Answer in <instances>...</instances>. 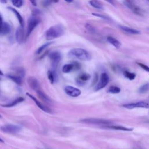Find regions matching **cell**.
<instances>
[{
    "label": "cell",
    "mask_w": 149,
    "mask_h": 149,
    "mask_svg": "<svg viewBox=\"0 0 149 149\" xmlns=\"http://www.w3.org/2000/svg\"><path fill=\"white\" fill-rule=\"evenodd\" d=\"M120 91V88L117 86H111L108 90V93H112V94H116L119 93Z\"/></svg>",
    "instance_id": "obj_25"
},
{
    "label": "cell",
    "mask_w": 149,
    "mask_h": 149,
    "mask_svg": "<svg viewBox=\"0 0 149 149\" xmlns=\"http://www.w3.org/2000/svg\"><path fill=\"white\" fill-rule=\"evenodd\" d=\"M77 65H76L75 63H68L63 65L62 68V71L63 73H69L71 71H72L74 69L76 68V67Z\"/></svg>",
    "instance_id": "obj_21"
},
{
    "label": "cell",
    "mask_w": 149,
    "mask_h": 149,
    "mask_svg": "<svg viewBox=\"0 0 149 149\" xmlns=\"http://www.w3.org/2000/svg\"><path fill=\"white\" fill-rule=\"evenodd\" d=\"M2 118V116L0 115V118Z\"/></svg>",
    "instance_id": "obj_38"
},
{
    "label": "cell",
    "mask_w": 149,
    "mask_h": 149,
    "mask_svg": "<svg viewBox=\"0 0 149 149\" xmlns=\"http://www.w3.org/2000/svg\"><path fill=\"white\" fill-rule=\"evenodd\" d=\"M109 80V76L106 73H102L100 75V80L95 87V90L98 91L104 88L108 83Z\"/></svg>",
    "instance_id": "obj_6"
},
{
    "label": "cell",
    "mask_w": 149,
    "mask_h": 149,
    "mask_svg": "<svg viewBox=\"0 0 149 149\" xmlns=\"http://www.w3.org/2000/svg\"><path fill=\"white\" fill-rule=\"evenodd\" d=\"M10 30H11V27L9 24V23L3 22L2 27L0 29V34L1 35L7 34L10 33Z\"/></svg>",
    "instance_id": "obj_16"
},
{
    "label": "cell",
    "mask_w": 149,
    "mask_h": 149,
    "mask_svg": "<svg viewBox=\"0 0 149 149\" xmlns=\"http://www.w3.org/2000/svg\"><path fill=\"white\" fill-rule=\"evenodd\" d=\"M49 57L54 66H56L61 60L62 55L59 51H52L49 54Z\"/></svg>",
    "instance_id": "obj_10"
},
{
    "label": "cell",
    "mask_w": 149,
    "mask_h": 149,
    "mask_svg": "<svg viewBox=\"0 0 149 149\" xmlns=\"http://www.w3.org/2000/svg\"><path fill=\"white\" fill-rule=\"evenodd\" d=\"M148 87H149V86H148V83H146V84H143V86H141L139 88L138 91H139V93H141V94L146 93V92L148 91Z\"/></svg>",
    "instance_id": "obj_28"
},
{
    "label": "cell",
    "mask_w": 149,
    "mask_h": 149,
    "mask_svg": "<svg viewBox=\"0 0 149 149\" xmlns=\"http://www.w3.org/2000/svg\"><path fill=\"white\" fill-rule=\"evenodd\" d=\"M40 21V19L35 16H33L29 18L28 20L27 30V33H26L27 37L30 36V34L33 31L34 28L38 25Z\"/></svg>",
    "instance_id": "obj_4"
},
{
    "label": "cell",
    "mask_w": 149,
    "mask_h": 149,
    "mask_svg": "<svg viewBox=\"0 0 149 149\" xmlns=\"http://www.w3.org/2000/svg\"><path fill=\"white\" fill-rule=\"evenodd\" d=\"M16 38L18 43L20 44L23 41L24 39V31L23 27H18L16 31Z\"/></svg>",
    "instance_id": "obj_13"
},
{
    "label": "cell",
    "mask_w": 149,
    "mask_h": 149,
    "mask_svg": "<svg viewBox=\"0 0 149 149\" xmlns=\"http://www.w3.org/2000/svg\"><path fill=\"white\" fill-rule=\"evenodd\" d=\"M6 76L13 81L16 84L20 85L22 84V77L18 76L17 74H8Z\"/></svg>",
    "instance_id": "obj_22"
},
{
    "label": "cell",
    "mask_w": 149,
    "mask_h": 149,
    "mask_svg": "<svg viewBox=\"0 0 149 149\" xmlns=\"http://www.w3.org/2000/svg\"><path fill=\"white\" fill-rule=\"evenodd\" d=\"M107 41L112 44L113 46H114L115 48H119L121 45V44L120 42V41L119 40H118L117 39H116L115 38L111 37V36H108L107 38Z\"/></svg>",
    "instance_id": "obj_18"
},
{
    "label": "cell",
    "mask_w": 149,
    "mask_h": 149,
    "mask_svg": "<svg viewBox=\"0 0 149 149\" xmlns=\"http://www.w3.org/2000/svg\"><path fill=\"white\" fill-rule=\"evenodd\" d=\"M3 142H4V141L2 139L0 138V143H3Z\"/></svg>",
    "instance_id": "obj_35"
},
{
    "label": "cell",
    "mask_w": 149,
    "mask_h": 149,
    "mask_svg": "<svg viewBox=\"0 0 149 149\" xmlns=\"http://www.w3.org/2000/svg\"><path fill=\"white\" fill-rule=\"evenodd\" d=\"M89 3H90V5L93 6L95 8H97L98 9H103V6L100 3V2L98 1H89Z\"/></svg>",
    "instance_id": "obj_24"
},
{
    "label": "cell",
    "mask_w": 149,
    "mask_h": 149,
    "mask_svg": "<svg viewBox=\"0 0 149 149\" xmlns=\"http://www.w3.org/2000/svg\"><path fill=\"white\" fill-rule=\"evenodd\" d=\"M138 64H139V66H141L144 70H146L147 72H148V71H149V69H148V66H147V65H145L142 64V63H139Z\"/></svg>",
    "instance_id": "obj_32"
},
{
    "label": "cell",
    "mask_w": 149,
    "mask_h": 149,
    "mask_svg": "<svg viewBox=\"0 0 149 149\" xmlns=\"http://www.w3.org/2000/svg\"><path fill=\"white\" fill-rule=\"evenodd\" d=\"M27 83L29 85V86L32 88L33 90H35L36 91L40 89V86L39 84V83L36 78L34 77H30L27 79Z\"/></svg>",
    "instance_id": "obj_12"
},
{
    "label": "cell",
    "mask_w": 149,
    "mask_h": 149,
    "mask_svg": "<svg viewBox=\"0 0 149 149\" xmlns=\"http://www.w3.org/2000/svg\"><path fill=\"white\" fill-rule=\"evenodd\" d=\"M12 3L15 6L17 7V8H20L23 5V2L22 1H20V0H12Z\"/></svg>",
    "instance_id": "obj_29"
},
{
    "label": "cell",
    "mask_w": 149,
    "mask_h": 149,
    "mask_svg": "<svg viewBox=\"0 0 149 149\" xmlns=\"http://www.w3.org/2000/svg\"><path fill=\"white\" fill-rule=\"evenodd\" d=\"M10 10H11L12 12H13V13L15 15V16H16L20 24V27H23V26H24V21H23V17H22L21 15L19 13V12L18 11H17L16 9H15L14 8H11V7H8V8Z\"/></svg>",
    "instance_id": "obj_17"
},
{
    "label": "cell",
    "mask_w": 149,
    "mask_h": 149,
    "mask_svg": "<svg viewBox=\"0 0 149 149\" xmlns=\"http://www.w3.org/2000/svg\"><path fill=\"white\" fill-rule=\"evenodd\" d=\"M27 95L29 96L31 100H33L35 104L38 106V107L39 108H40L41 110H42L43 111L47 112V113H52V110L51 109H49L48 107H47V106H45V105H44L43 104H42L41 102H40L36 98H35L34 96H33L32 95H31L30 94H29V93H26Z\"/></svg>",
    "instance_id": "obj_11"
},
{
    "label": "cell",
    "mask_w": 149,
    "mask_h": 149,
    "mask_svg": "<svg viewBox=\"0 0 149 149\" xmlns=\"http://www.w3.org/2000/svg\"><path fill=\"white\" fill-rule=\"evenodd\" d=\"M90 79V75L88 73H81L77 77L76 81L79 84H84Z\"/></svg>",
    "instance_id": "obj_14"
},
{
    "label": "cell",
    "mask_w": 149,
    "mask_h": 149,
    "mask_svg": "<svg viewBox=\"0 0 149 149\" xmlns=\"http://www.w3.org/2000/svg\"><path fill=\"white\" fill-rule=\"evenodd\" d=\"M1 2H2V3H5V2H6V1H1Z\"/></svg>",
    "instance_id": "obj_37"
},
{
    "label": "cell",
    "mask_w": 149,
    "mask_h": 149,
    "mask_svg": "<svg viewBox=\"0 0 149 149\" xmlns=\"http://www.w3.org/2000/svg\"><path fill=\"white\" fill-rule=\"evenodd\" d=\"M123 74L126 78H127L129 80H133L136 77V74L135 73L129 72L128 71H124Z\"/></svg>",
    "instance_id": "obj_27"
},
{
    "label": "cell",
    "mask_w": 149,
    "mask_h": 149,
    "mask_svg": "<svg viewBox=\"0 0 149 149\" xmlns=\"http://www.w3.org/2000/svg\"><path fill=\"white\" fill-rule=\"evenodd\" d=\"M31 2L32 3H33L34 4V5H36V2H34V1H31Z\"/></svg>",
    "instance_id": "obj_34"
},
{
    "label": "cell",
    "mask_w": 149,
    "mask_h": 149,
    "mask_svg": "<svg viewBox=\"0 0 149 149\" xmlns=\"http://www.w3.org/2000/svg\"><path fill=\"white\" fill-rule=\"evenodd\" d=\"M1 75H3V73H2V71L0 70V76H1Z\"/></svg>",
    "instance_id": "obj_36"
},
{
    "label": "cell",
    "mask_w": 149,
    "mask_h": 149,
    "mask_svg": "<svg viewBox=\"0 0 149 149\" xmlns=\"http://www.w3.org/2000/svg\"><path fill=\"white\" fill-rule=\"evenodd\" d=\"M123 107H124L125 108H127V109H133L134 108H148V103L147 102H146L144 101H138L136 102L124 104V105H123Z\"/></svg>",
    "instance_id": "obj_8"
},
{
    "label": "cell",
    "mask_w": 149,
    "mask_h": 149,
    "mask_svg": "<svg viewBox=\"0 0 149 149\" xmlns=\"http://www.w3.org/2000/svg\"><path fill=\"white\" fill-rule=\"evenodd\" d=\"M64 33V29L61 24H56L49 27L45 32L47 40H52L61 36Z\"/></svg>",
    "instance_id": "obj_2"
},
{
    "label": "cell",
    "mask_w": 149,
    "mask_h": 149,
    "mask_svg": "<svg viewBox=\"0 0 149 149\" xmlns=\"http://www.w3.org/2000/svg\"><path fill=\"white\" fill-rule=\"evenodd\" d=\"M106 127L109 128V129H115V130H123V131H132L133 130L132 128H128L121 126H113V125H110V126H107Z\"/></svg>",
    "instance_id": "obj_23"
},
{
    "label": "cell",
    "mask_w": 149,
    "mask_h": 149,
    "mask_svg": "<svg viewBox=\"0 0 149 149\" xmlns=\"http://www.w3.org/2000/svg\"><path fill=\"white\" fill-rule=\"evenodd\" d=\"M124 4L129 9H130L134 14H136L139 16L142 15V10L141 9L136 5L133 2L130 1H123Z\"/></svg>",
    "instance_id": "obj_7"
},
{
    "label": "cell",
    "mask_w": 149,
    "mask_h": 149,
    "mask_svg": "<svg viewBox=\"0 0 149 149\" xmlns=\"http://www.w3.org/2000/svg\"><path fill=\"white\" fill-rule=\"evenodd\" d=\"M37 92V94L38 95V96L42 100H43L44 101H45V102H47V103H51V99L49 98V97L47 95L42 91H41L40 89L38 90L37 91H36Z\"/></svg>",
    "instance_id": "obj_20"
},
{
    "label": "cell",
    "mask_w": 149,
    "mask_h": 149,
    "mask_svg": "<svg viewBox=\"0 0 149 149\" xmlns=\"http://www.w3.org/2000/svg\"><path fill=\"white\" fill-rule=\"evenodd\" d=\"M23 101H24V98L23 97H18L16 99H15V100H13L12 102L9 103V104L1 105V106L3 107H6V108H10V107H12L16 105L17 104L22 102Z\"/></svg>",
    "instance_id": "obj_19"
},
{
    "label": "cell",
    "mask_w": 149,
    "mask_h": 149,
    "mask_svg": "<svg viewBox=\"0 0 149 149\" xmlns=\"http://www.w3.org/2000/svg\"><path fill=\"white\" fill-rule=\"evenodd\" d=\"M3 23V22L2 17V16H1V14H0V29H1V27H2V26Z\"/></svg>",
    "instance_id": "obj_33"
},
{
    "label": "cell",
    "mask_w": 149,
    "mask_h": 149,
    "mask_svg": "<svg viewBox=\"0 0 149 149\" xmlns=\"http://www.w3.org/2000/svg\"><path fill=\"white\" fill-rule=\"evenodd\" d=\"M48 79L49 80L50 82L52 84L54 83V82L55 81V76H54V73L52 71L49 70L48 72Z\"/></svg>",
    "instance_id": "obj_30"
},
{
    "label": "cell",
    "mask_w": 149,
    "mask_h": 149,
    "mask_svg": "<svg viewBox=\"0 0 149 149\" xmlns=\"http://www.w3.org/2000/svg\"><path fill=\"white\" fill-rule=\"evenodd\" d=\"M65 91L67 95L72 97H77L81 94V91L79 88L71 86H66L65 87Z\"/></svg>",
    "instance_id": "obj_9"
},
{
    "label": "cell",
    "mask_w": 149,
    "mask_h": 149,
    "mask_svg": "<svg viewBox=\"0 0 149 149\" xmlns=\"http://www.w3.org/2000/svg\"><path fill=\"white\" fill-rule=\"evenodd\" d=\"M80 121L82 123H84L86 124H91V125H108L111 123V122L106 119H99V118H93L83 119H81Z\"/></svg>",
    "instance_id": "obj_3"
},
{
    "label": "cell",
    "mask_w": 149,
    "mask_h": 149,
    "mask_svg": "<svg viewBox=\"0 0 149 149\" xmlns=\"http://www.w3.org/2000/svg\"><path fill=\"white\" fill-rule=\"evenodd\" d=\"M2 132L8 133H16L19 132L22 130V127L20 126L12 125V124H6L0 127Z\"/></svg>",
    "instance_id": "obj_5"
},
{
    "label": "cell",
    "mask_w": 149,
    "mask_h": 149,
    "mask_svg": "<svg viewBox=\"0 0 149 149\" xmlns=\"http://www.w3.org/2000/svg\"><path fill=\"white\" fill-rule=\"evenodd\" d=\"M86 28L88 31H89L90 32H91V33H94L95 31V29L91 24H90L89 23H87L86 24Z\"/></svg>",
    "instance_id": "obj_31"
},
{
    "label": "cell",
    "mask_w": 149,
    "mask_h": 149,
    "mask_svg": "<svg viewBox=\"0 0 149 149\" xmlns=\"http://www.w3.org/2000/svg\"><path fill=\"white\" fill-rule=\"evenodd\" d=\"M51 44H52V42H47V43H46V44H45L41 45V46L40 47L37 49V50L36 51V54H41L42 52H43V51L45 50V48H47L49 45H51Z\"/></svg>",
    "instance_id": "obj_26"
},
{
    "label": "cell",
    "mask_w": 149,
    "mask_h": 149,
    "mask_svg": "<svg viewBox=\"0 0 149 149\" xmlns=\"http://www.w3.org/2000/svg\"><path fill=\"white\" fill-rule=\"evenodd\" d=\"M120 29L129 34H139L140 33V31L138 30L129 27H127V26H119Z\"/></svg>",
    "instance_id": "obj_15"
},
{
    "label": "cell",
    "mask_w": 149,
    "mask_h": 149,
    "mask_svg": "<svg viewBox=\"0 0 149 149\" xmlns=\"http://www.w3.org/2000/svg\"><path fill=\"white\" fill-rule=\"evenodd\" d=\"M68 55L70 58H76L81 61H90L91 59L90 54L83 48L73 49L68 52Z\"/></svg>",
    "instance_id": "obj_1"
}]
</instances>
